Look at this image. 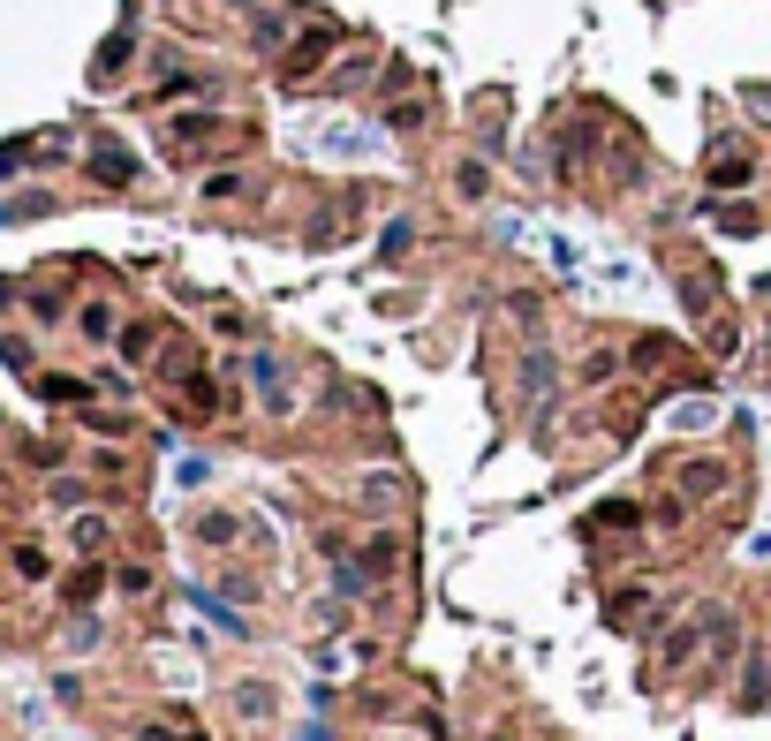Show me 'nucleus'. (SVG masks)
I'll use <instances>...</instances> for the list:
<instances>
[{
    "mask_svg": "<svg viewBox=\"0 0 771 741\" xmlns=\"http://www.w3.org/2000/svg\"><path fill=\"white\" fill-rule=\"evenodd\" d=\"M8 568H16V575H31V583H38V575H46V552H31V545H23L16 560H8Z\"/></svg>",
    "mask_w": 771,
    "mask_h": 741,
    "instance_id": "obj_4",
    "label": "nucleus"
},
{
    "mask_svg": "<svg viewBox=\"0 0 771 741\" xmlns=\"http://www.w3.org/2000/svg\"><path fill=\"white\" fill-rule=\"evenodd\" d=\"M91 167H99V182H129V152H114V144H99Z\"/></svg>",
    "mask_w": 771,
    "mask_h": 741,
    "instance_id": "obj_2",
    "label": "nucleus"
},
{
    "mask_svg": "<svg viewBox=\"0 0 771 741\" xmlns=\"http://www.w3.org/2000/svg\"><path fill=\"white\" fill-rule=\"evenodd\" d=\"M84 333H91V341H106V333H114V311H106V303H91V311H84Z\"/></svg>",
    "mask_w": 771,
    "mask_h": 741,
    "instance_id": "obj_3",
    "label": "nucleus"
},
{
    "mask_svg": "<svg viewBox=\"0 0 771 741\" xmlns=\"http://www.w3.org/2000/svg\"><path fill=\"white\" fill-rule=\"evenodd\" d=\"M69 545H76V552H99V545H106V515H76V522H69Z\"/></svg>",
    "mask_w": 771,
    "mask_h": 741,
    "instance_id": "obj_1",
    "label": "nucleus"
}]
</instances>
